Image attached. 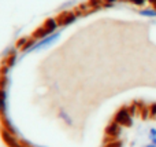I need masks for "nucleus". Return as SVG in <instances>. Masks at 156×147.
<instances>
[{
	"label": "nucleus",
	"instance_id": "nucleus-1",
	"mask_svg": "<svg viewBox=\"0 0 156 147\" xmlns=\"http://www.w3.org/2000/svg\"><path fill=\"white\" fill-rule=\"evenodd\" d=\"M56 28H58V22L55 21V19H48V21L44 24V26L43 28H40V29L36 32V37H40V39H44V37H47V36H49V35H52V33L56 30Z\"/></svg>",
	"mask_w": 156,
	"mask_h": 147
},
{
	"label": "nucleus",
	"instance_id": "nucleus-2",
	"mask_svg": "<svg viewBox=\"0 0 156 147\" xmlns=\"http://www.w3.org/2000/svg\"><path fill=\"white\" fill-rule=\"evenodd\" d=\"M115 123H118L119 125H126L130 127L132 125V117H130V113L126 109H122L116 113L115 116Z\"/></svg>",
	"mask_w": 156,
	"mask_h": 147
},
{
	"label": "nucleus",
	"instance_id": "nucleus-3",
	"mask_svg": "<svg viewBox=\"0 0 156 147\" xmlns=\"http://www.w3.org/2000/svg\"><path fill=\"white\" fill-rule=\"evenodd\" d=\"M58 37H59V33H54V35H49L47 36V37H44L43 40H40L37 44H34V46L32 47V50H38V48H44V47L49 46V44H52L55 40H58Z\"/></svg>",
	"mask_w": 156,
	"mask_h": 147
},
{
	"label": "nucleus",
	"instance_id": "nucleus-4",
	"mask_svg": "<svg viewBox=\"0 0 156 147\" xmlns=\"http://www.w3.org/2000/svg\"><path fill=\"white\" fill-rule=\"evenodd\" d=\"M76 19H77V15H76V14L69 13V14H65V15L60 17L59 24H60V25H69V24H71V22H74Z\"/></svg>",
	"mask_w": 156,
	"mask_h": 147
},
{
	"label": "nucleus",
	"instance_id": "nucleus-5",
	"mask_svg": "<svg viewBox=\"0 0 156 147\" xmlns=\"http://www.w3.org/2000/svg\"><path fill=\"white\" fill-rule=\"evenodd\" d=\"M5 99H7V94H5L4 88H0V113L4 114L5 109H7V103H5Z\"/></svg>",
	"mask_w": 156,
	"mask_h": 147
},
{
	"label": "nucleus",
	"instance_id": "nucleus-6",
	"mask_svg": "<svg viewBox=\"0 0 156 147\" xmlns=\"http://www.w3.org/2000/svg\"><path fill=\"white\" fill-rule=\"evenodd\" d=\"M119 131H121V128H119V124L118 123L111 124V125L107 128V134L110 135V136H118Z\"/></svg>",
	"mask_w": 156,
	"mask_h": 147
},
{
	"label": "nucleus",
	"instance_id": "nucleus-7",
	"mask_svg": "<svg viewBox=\"0 0 156 147\" xmlns=\"http://www.w3.org/2000/svg\"><path fill=\"white\" fill-rule=\"evenodd\" d=\"M140 15L143 17H148V18H155L156 17V8H144V10H140L138 11Z\"/></svg>",
	"mask_w": 156,
	"mask_h": 147
},
{
	"label": "nucleus",
	"instance_id": "nucleus-8",
	"mask_svg": "<svg viewBox=\"0 0 156 147\" xmlns=\"http://www.w3.org/2000/svg\"><path fill=\"white\" fill-rule=\"evenodd\" d=\"M130 3H133V4H136V6H144L148 0H129Z\"/></svg>",
	"mask_w": 156,
	"mask_h": 147
},
{
	"label": "nucleus",
	"instance_id": "nucleus-9",
	"mask_svg": "<svg viewBox=\"0 0 156 147\" xmlns=\"http://www.w3.org/2000/svg\"><path fill=\"white\" fill-rule=\"evenodd\" d=\"M60 117H62V118H65V120H66V123H67L69 124V125H70V124H71V120H70V117H69V116L67 114H66V113L65 112H60Z\"/></svg>",
	"mask_w": 156,
	"mask_h": 147
},
{
	"label": "nucleus",
	"instance_id": "nucleus-10",
	"mask_svg": "<svg viewBox=\"0 0 156 147\" xmlns=\"http://www.w3.org/2000/svg\"><path fill=\"white\" fill-rule=\"evenodd\" d=\"M149 136H151V139L156 138V129H155V128H152L151 131H149Z\"/></svg>",
	"mask_w": 156,
	"mask_h": 147
},
{
	"label": "nucleus",
	"instance_id": "nucleus-11",
	"mask_svg": "<svg viewBox=\"0 0 156 147\" xmlns=\"http://www.w3.org/2000/svg\"><path fill=\"white\" fill-rule=\"evenodd\" d=\"M105 3H108V4H112V3H115L116 0H104Z\"/></svg>",
	"mask_w": 156,
	"mask_h": 147
},
{
	"label": "nucleus",
	"instance_id": "nucleus-12",
	"mask_svg": "<svg viewBox=\"0 0 156 147\" xmlns=\"http://www.w3.org/2000/svg\"><path fill=\"white\" fill-rule=\"evenodd\" d=\"M152 114H156V105L152 106Z\"/></svg>",
	"mask_w": 156,
	"mask_h": 147
},
{
	"label": "nucleus",
	"instance_id": "nucleus-13",
	"mask_svg": "<svg viewBox=\"0 0 156 147\" xmlns=\"http://www.w3.org/2000/svg\"><path fill=\"white\" fill-rule=\"evenodd\" d=\"M149 3H152V6H154V7L156 8V0H148Z\"/></svg>",
	"mask_w": 156,
	"mask_h": 147
},
{
	"label": "nucleus",
	"instance_id": "nucleus-14",
	"mask_svg": "<svg viewBox=\"0 0 156 147\" xmlns=\"http://www.w3.org/2000/svg\"><path fill=\"white\" fill-rule=\"evenodd\" d=\"M145 147H156V146L154 145V143H151V145H148V146H145Z\"/></svg>",
	"mask_w": 156,
	"mask_h": 147
},
{
	"label": "nucleus",
	"instance_id": "nucleus-15",
	"mask_svg": "<svg viewBox=\"0 0 156 147\" xmlns=\"http://www.w3.org/2000/svg\"><path fill=\"white\" fill-rule=\"evenodd\" d=\"M152 143H154V145L156 146V138H154V139H152Z\"/></svg>",
	"mask_w": 156,
	"mask_h": 147
},
{
	"label": "nucleus",
	"instance_id": "nucleus-16",
	"mask_svg": "<svg viewBox=\"0 0 156 147\" xmlns=\"http://www.w3.org/2000/svg\"><path fill=\"white\" fill-rule=\"evenodd\" d=\"M115 147H122V146H121V143H118V145H116Z\"/></svg>",
	"mask_w": 156,
	"mask_h": 147
}]
</instances>
